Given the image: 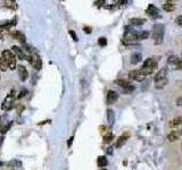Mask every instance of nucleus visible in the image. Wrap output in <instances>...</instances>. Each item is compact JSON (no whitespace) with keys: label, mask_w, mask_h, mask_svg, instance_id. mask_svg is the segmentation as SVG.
<instances>
[{"label":"nucleus","mask_w":182,"mask_h":170,"mask_svg":"<svg viewBox=\"0 0 182 170\" xmlns=\"http://www.w3.org/2000/svg\"><path fill=\"white\" fill-rule=\"evenodd\" d=\"M167 72H169L167 67H163L162 69L156 74V76H155V82L156 81H162V80H169L167 78Z\"/></svg>","instance_id":"nucleus-13"},{"label":"nucleus","mask_w":182,"mask_h":170,"mask_svg":"<svg viewBox=\"0 0 182 170\" xmlns=\"http://www.w3.org/2000/svg\"><path fill=\"white\" fill-rule=\"evenodd\" d=\"M97 164L98 167H100V168H104V167H106L107 164H108V161H107V159H106V157H98L97 159Z\"/></svg>","instance_id":"nucleus-21"},{"label":"nucleus","mask_w":182,"mask_h":170,"mask_svg":"<svg viewBox=\"0 0 182 170\" xmlns=\"http://www.w3.org/2000/svg\"><path fill=\"white\" fill-rule=\"evenodd\" d=\"M148 38H149V32L148 31H142L138 33V40H146Z\"/></svg>","instance_id":"nucleus-25"},{"label":"nucleus","mask_w":182,"mask_h":170,"mask_svg":"<svg viewBox=\"0 0 182 170\" xmlns=\"http://www.w3.org/2000/svg\"><path fill=\"white\" fill-rule=\"evenodd\" d=\"M2 59L5 60L7 67L9 69H16L17 66H16V56L14 55V52L12 50H4L2 51Z\"/></svg>","instance_id":"nucleus-3"},{"label":"nucleus","mask_w":182,"mask_h":170,"mask_svg":"<svg viewBox=\"0 0 182 170\" xmlns=\"http://www.w3.org/2000/svg\"><path fill=\"white\" fill-rule=\"evenodd\" d=\"M158 8L156 6H154V5H149L148 8L146 9V14L150 16V17H153V18H158L159 17V15H158Z\"/></svg>","instance_id":"nucleus-8"},{"label":"nucleus","mask_w":182,"mask_h":170,"mask_svg":"<svg viewBox=\"0 0 182 170\" xmlns=\"http://www.w3.org/2000/svg\"><path fill=\"white\" fill-rule=\"evenodd\" d=\"M17 98V95H16V92L15 91H12L9 94L7 95L6 98H5V100L2 101V104H1V110H4V111H8V110H10L12 108H13V104H14V101L15 99Z\"/></svg>","instance_id":"nucleus-4"},{"label":"nucleus","mask_w":182,"mask_h":170,"mask_svg":"<svg viewBox=\"0 0 182 170\" xmlns=\"http://www.w3.org/2000/svg\"><path fill=\"white\" fill-rule=\"evenodd\" d=\"M10 35H12L14 39L18 40L20 42H22V43L25 44L26 36L24 35V34H23V32H21V31H13V32H10Z\"/></svg>","instance_id":"nucleus-14"},{"label":"nucleus","mask_w":182,"mask_h":170,"mask_svg":"<svg viewBox=\"0 0 182 170\" xmlns=\"http://www.w3.org/2000/svg\"><path fill=\"white\" fill-rule=\"evenodd\" d=\"M6 166L8 168H12V169H20L21 167H22V161L17 160V159H14L12 161H8Z\"/></svg>","instance_id":"nucleus-16"},{"label":"nucleus","mask_w":182,"mask_h":170,"mask_svg":"<svg viewBox=\"0 0 182 170\" xmlns=\"http://www.w3.org/2000/svg\"><path fill=\"white\" fill-rule=\"evenodd\" d=\"M128 139H129V133H125L123 135H121V136L117 139L116 143H115V146H116L117 149L121 147V146H123V145L125 144V142L128 141Z\"/></svg>","instance_id":"nucleus-15"},{"label":"nucleus","mask_w":182,"mask_h":170,"mask_svg":"<svg viewBox=\"0 0 182 170\" xmlns=\"http://www.w3.org/2000/svg\"><path fill=\"white\" fill-rule=\"evenodd\" d=\"M113 139H114V135L112 133H108V134H106L104 136V142L105 143H111Z\"/></svg>","instance_id":"nucleus-27"},{"label":"nucleus","mask_w":182,"mask_h":170,"mask_svg":"<svg viewBox=\"0 0 182 170\" xmlns=\"http://www.w3.org/2000/svg\"><path fill=\"white\" fill-rule=\"evenodd\" d=\"M134 88H134V86L131 84L130 86H128L126 88H124L123 92H124V93H131V92H133V91H134Z\"/></svg>","instance_id":"nucleus-31"},{"label":"nucleus","mask_w":182,"mask_h":170,"mask_svg":"<svg viewBox=\"0 0 182 170\" xmlns=\"http://www.w3.org/2000/svg\"><path fill=\"white\" fill-rule=\"evenodd\" d=\"M2 164H4V163H2V162H1V161H0V167H1V166H2Z\"/></svg>","instance_id":"nucleus-39"},{"label":"nucleus","mask_w":182,"mask_h":170,"mask_svg":"<svg viewBox=\"0 0 182 170\" xmlns=\"http://www.w3.org/2000/svg\"><path fill=\"white\" fill-rule=\"evenodd\" d=\"M26 94H27V91H26L25 88H24V90H22L20 93L17 94V99H23V98H24Z\"/></svg>","instance_id":"nucleus-32"},{"label":"nucleus","mask_w":182,"mask_h":170,"mask_svg":"<svg viewBox=\"0 0 182 170\" xmlns=\"http://www.w3.org/2000/svg\"><path fill=\"white\" fill-rule=\"evenodd\" d=\"M175 22H176V24H179V25H182V15H180L179 17H176Z\"/></svg>","instance_id":"nucleus-34"},{"label":"nucleus","mask_w":182,"mask_h":170,"mask_svg":"<svg viewBox=\"0 0 182 170\" xmlns=\"http://www.w3.org/2000/svg\"><path fill=\"white\" fill-rule=\"evenodd\" d=\"M163 8H164L165 12H172L174 9V5L172 2H165V5L163 6Z\"/></svg>","instance_id":"nucleus-26"},{"label":"nucleus","mask_w":182,"mask_h":170,"mask_svg":"<svg viewBox=\"0 0 182 170\" xmlns=\"http://www.w3.org/2000/svg\"><path fill=\"white\" fill-rule=\"evenodd\" d=\"M181 135H182V129H181Z\"/></svg>","instance_id":"nucleus-41"},{"label":"nucleus","mask_w":182,"mask_h":170,"mask_svg":"<svg viewBox=\"0 0 182 170\" xmlns=\"http://www.w3.org/2000/svg\"><path fill=\"white\" fill-rule=\"evenodd\" d=\"M29 61H30L31 66H32L35 70H40L42 68V60H41V58H40V56L37 53V52H33V53L30 55V57H29Z\"/></svg>","instance_id":"nucleus-5"},{"label":"nucleus","mask_w":182,"mask_h":170,"mask_svg":"<svg viewBox=\"0 0 182 170\" xmlns=\"http://www.w3.org/2000/svg\"><path fill=\"white\" fill-rule=\"evenodd\" d=\"M12 51L14 52V55H15V56L20 58L21 60H25L26 58H27V57H26V55L24 53V51L22 50L20 47H17V45H13V47H12Z\"/></svg>","instance_id":"nucleus-11"},{"label":"nucleus","mask_w":182,"mask_h":170,"mask_svg":"<svg viewBox=\"0 0 182 170\" xmlns=\"http://www.w3.org/2000/svg\"><path fill=\"white\" fill-rule=\"evenodd\" d=\"M73 139H74V136H72L71 139H68V142H67V146H68V147H70L72 145V143H73Z\"/></svg>","instance_id":"nucleus-36"},{"label":"nucleus","mask_w":182,"mask_h":170,"mask_svg":"<svg viewBox=\"0 0 182 170\" xmlns=\"http://www.w3.org/2000/svg\"><path fill=\"white\" fill-rule=\"evenodd\" d=\"M17 73H18V76H20L22 82H25L26 80L29 78V72H27L25 66H18L17 67Z\"/></svg>","instance_id":"nucleus-9"},{"label":"nucleus","mask_w":182,"mask_h":170,"mask_svg":"<svg viewBox=\"0 0 182 170\" xmlns=\"http://www.w3.org/2000/svg\"><path fill=\"white\" fill-rule=\"evenodd\" d=\"M100 170H107V169H105V168H103V169H100Z\"/></svg>","instance_id":"nucleus-40"},{"label":"nucleus","mask_w":182,"mask_h":170,"mask_svg":"<svg viewBox=\"0 0 182 170\" xmlns=\"http://www.w3.org/2000/svg\"><path fill=\"white\" fill-rule=\"evenodd\" d=\"M129 77L131 80H134V81H138V82H142L145 76L141 74L140 70H131L129 73Z\"/></svg>","instance_id":"nucleus-10"},{"label":"nucleus","mask_w":182,"mask_h":170,"mask_svg":"<svg viewBox=\"0 0 182 170\" xmlns=\"http://www.w3.org/2000/svg\"><path fill=\"white\" fill-rule=\"evenodd\" d=\"M169 82V80H162V81H156L155 82V88H163Z\"/></svg>","instance_id":"nucleus-24"},{"label":"nucleus","mask_w":182,"mask_h":170,"mask_svg":"<svg viewBox=\"0 0 182 170\" xmlns=\"http://www.w3.org/2000/svg\"><path fill=\"white\" fill-rule=\"evenodd\" d=\"M70 34H71V36H72V39H73V40H74V41H75V42H76V41H78V36H76V34H75V32L74 31H70Z\"/></svg>","instance_id":"nucleus-33"},{"label":"nucleus","mask_w":182,"mask_h":170,"mask_svg":"<svg viewBox=\"0 0 182 170\" xmlns=\"http://www.w3.org/2000/svg\"><path fill=\"white\" fill-rule=\"evenodd\" d=\"M106 98H107V103L108 104H113V103H115L118 99V94H117V92L115 91H108L107 92V95H106Z\"/></svg>","instance_id":"nucleus-12"},{"label":"nucleus","mask_w":182,"mask_h":170,"mask_svg":"<svg viewBox=\"0 0 182 170\" xmlns=\"http://www.w3.org/2000/svg\"><path fill=\"white\" fill-rule=\"evenodd\" d=\"M179 137H180V134H179V132H176V131L171 132L169 134V136H167V139H169L170 142H175V141L179 139Z\"/></svg>","instance_id":"nucleus-20"},{"label":"nucleus","mask_w":182,"mask_h":170,"mask_svg":"<svg viewBox=\"0 0 182 170\" xmlns=\"http://www.w3.org/2000/svg\"><path fill=\"white\" fill-rule=\"evenodd\" d=\"M2 6L6 7V8H9V9H17V2L16 1H13V0H7V1H4L2 2Z\"/></svg>","instance_id":"nucleus-18"},{"label":"nucleus","mask_w":182,"mask_h":170,"mask_svg":"<svg viewBox=\"0 0 182 170\" xmlns=\"http://www.w3.org/2000/svg\"><path fill=\"white\" fill-rule=\"evenodd\" d=\"M115 83H116L118 86H121L123 90L131 85V83L129 82V81H126V80H124V78H118V80H116V81H115Z\"/></svg>","instance_id":"nucleus-19"},{"label":"nucleus","mask_w":182,"mask_h":170,"mask_svg":"<svg viewBox=\"0 0 182 170\" xmlns=\"http://www.w3.org/2000/svg\"><path fill=\"white\" fill-rule=\"evenodd\" d=\"M157 68V60L155 58H147L145 61H143V65L142 67L140 68V72L143 76H147V75H151L155 69Z\"/></svg>","instance_id":"nucleus-1"},{"label":"nucleus","mask_w":182,"mask_h":170,"mask_svg":"<svg viewBox=\"0 0 182 170\" xmlns=\"http://www.w3.org/2000/svg\"><path fill=\"white\" fill-rule=\"evenodd\" d=\"M98 44H99L100 47H105V45L107 44V40H106V38H99V39H98Z\"/></svg>","instance_id":"nucleus-29"},{"label":"nucleus","mask_w":182,"mask_h":170,"mask_svg":"<svg viewBox=\"0 0 182 170\" xmlns=\"http://www.w3.org/2000/svg\"><path fill=\"white\" fill-rule=\"evenodd\" d=\"M108 153H109V154H112V153H113V149H112V147H109V149H108Z\"/></svg>","instance_id":"nucleus-38"},{"label":"nucleus","mask_w":182,"mask_h":170,"mask_svg":"<svg viewBox=\"0 0 182 170\" xmlns=\"http://www.w3.org/2000/svg\"><path fill=\"white\" fill-rule=\"evenodd\" d=\"M142 60V56L140 52H134L132 56H131V63L132 65H136L138 63H140Z\"/></svg>","instance_id":"nucleus-17"},{"label":"nucleus","mask_w":182,"mask_h":170,"mask_svg":"<svg viewBox=\"0 0 182 170\" xmlns=\"http://www.w3.org/2000/svg\"><path fill=\"white\" fill-rule=\"evenodd\" d=\"M83 30H84V32H85V33H88V34H90L91 31H92V28H91V27H89V26H84V27H83Z\"/></svg>","instance_id":"nucleus-35"},{"label":"nucleus","mask_w":182,"mask_h":170,"mask_svg":"<svg viewBox=\"0 0 182 170\" xmlns=\"http://www.w3.org/2000/svg\"><path fill=\"white\" fill-rule=\"evenodd\" d=\"M171 123H172V124H171L172 126H178V125H180V124L182 123V119L181 118H175V119L172 120Z\"/></svg>","instance_id":"nucleus-30"},{"label":"nucleus","mask_w":182,"mask_h":170,"mask_svg":"<svg viewBox=\"0 0 182 170\" xmlns=\"http://www.w3.org/2000/svg\"><path fill=\"white\" fill-rule=\"evenodd\" d=\"M164 32H165V26L163 24H156L154 25L153 28V33H151V36L155 44H162L163 40H164Z\"/></svg>","instance_id":"nucleus-2"},{"label":"nucleus","mask_w":182,"mask_h":170,"mask_svg":"<svg viewBox=\"0 0 182 170\" xmlns=\"http://www.w3.org/2000/svg\"><path fill=\"white\" fill-rule=\"evenodd\" d=\"M176 103H178V106H182V98H180V99H178V101H176Z\"/></svg>","instance_id":"nucleus-37"},{"label":"nucleus","mask_w":182,"mask_h":170,"mask_svg":"<svg viewBox=\"0 0 182 170\" xmlns=\"http://www.w3.org/2000/svg\"><path fill=\"white\" fill-rule=\"evenodd\" d=\"M146 23V19L143 18H131L130 19V24L131 25H142Z\"/></svg>","instance_id":"nucleus-23"},{"label":"nucleus","mask_w":182,"mask_h":170,"mask_svg":"<svg viewBox=\"0 0 182 170\" xmlns=\"http://www.w3.org/2000/svg\"><path fill=\"white\" fill-rule=\"evenodd\" d=\"M136 40H138V32L132 31V30H128V31L124 33L123 43H125V44L134 43Z\"/></svg>","instance_id":"nucleus-6"},{"label":"nucleus","mask_w":182,"mask_h":170,"mask_svg":"<svg viewBox=\"0 0 182 170\" xmlns=\"http://www.w3.org/2000/svg\"><path fill=\"white\" fill-rule=\"evenodd\" d=\"M167 63H169L170 66H172L175 69H182V60L179 59L178 57H171Z\"/></svg>","instance_id":"nucleus-7"},{"label":"nucleus","mask_w":182,"mask_h":170,"mask_svg":"<svg viewBox=\"0 0 182 170\" xmlns=\"http://www.w3.org/2000/svg\"><path fill=\"white\" fill-rule=\"evenodd\" d=\"M8 69V67H7L6 63H5V60L2 59V57H0V70H2V72H6Z\"/></svg>","instance_id":"nucleus-28"},{"label":"nucleus","mask_w":182,"mask_h":170,"mask_svg":"<svg viewBox=\"0 0 182 170\" xmlns=\"http://www.w3.org/2000/svg\"><path fill=\"white\" fill-rule=\"evenodd\" d=\"M107 120H108V123L113 125L114 124V121H115V113L114 111L112 110V109H108L107 110Z\"/></svg>","instance_id":"nucleus-22"}]
</instances>
